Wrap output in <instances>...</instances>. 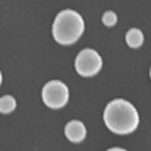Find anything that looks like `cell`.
I'll list each match as a JSON object with an SVG mask.
<instances>
[{
	"instance_id": "cell-3",
	"label": "cell",
	"mask_w": 151,
	"mask_h": 151,
	"mask_svg": "<svg viewBox=\"0 0 151 151\" xmlns=\"http://www.w3.org/2000/svg\"><path fill=\"white\" fill-rule=\"evenodd\" d=\"M42 102L49 109H61L68 102V87L60 80H51L42 87Z\"/></svg>"
},
{
	"instance_id": "cell-8",
	"label": "cell",
	"mask_w": 151,
	"mask_h": 151,
	"mask_svg": "<svg viewBox=\"0 0 151 151\" xmlns=\"http://www.w3.org/2000/svg\"><path fill=\"white\" fill-rule=\"evenodd\" d=\"M102 22L107 26V27H112V26H116V22H117V15L112 12V10H107L105 14H104L102 17Z\"/></svg>"
},
{
	"instance_id": "cell-9",
	"label": "cell",
	"mask_w": 151,
	"mask_h": 151,
	"mask_svg": "<svg viewBox=\"0 0 151 151\" xmlns=\"http://www.w3.org/2000/svg\"><path fill=\"white\" fill-rule=\"evenodd\" d=\"M0 83H2V71H0Z\"/></svg>"
},
{
	"instance_id": "cell-2",
	"label": "cell",
	"mask_w": 151,
	"mask_h": 151,
	"mask_svg": "<svg viewBox=\"0 0 151 151\" xmlns=\"http://www.w3.org/2000/svg\"><path fill=\"white\" fill-rule=\"evenodd\" d=\"M85 29L82 15L75 10H61L53 22V37L60 44H73L80 39Z\"/></svg>"
},
{
	"instance_id": "cell-6",
	"label": "cell",
	"mask_w": 151,
	"mask_h": 151,
	"mask_svg": "<svg viewBox=\"0 0 151 151\" xmlns=\"http://www.w3.org/2000/svg\"><path fill=\"white\" fill-rule=\"evenodd\" d=\"M144 41V36L139 29H129L126 32V42L129 48H139Z\"/></svg>"
},
{
	"instance_id": "cell-10",
	"label": "cell",
	"mask_w": 151,
	"mask_h": 151,
	"mask_svg": "<svg viewBox=\"0 0 151 151\" xmlns=\"http://www.w3.org/2000/svg\"><path fill=\"white\" fill-rule=\"evenodd\" d=\"M150 75H151V70H150Z\"/></svg>"
},
{
	"instance_id": "cell-7",
	"label": "cell",
	"mask_w": 151,
	"mask_h": 151,
	"mask_svg": "<svg viewBox=\"0 0 151 151\" xmlns=\"http://www.w3.org/2000/svg\"><path fill=\"white\" fill-rule=\"evenodd\" d=\"M15 109V99L12 95H4L0 99V112L2 114H10Z\"/></svg>"
},
{
	"instance_id": "cell-5",
	"label": "cell",
	"mask_w": 151,
	"mask_h": 151,
	"mask_svg": "<svg viewBox=\"0 0 151 151\" xmlns=\"http://www.w3.org/2000/svg\"><path fill=\"white\" fill-rule=\"evenodd\" d=\"M65 136L68 137L71 143H82L87 136V129H85L83 122H80V121H70L65 127Z\"/></svg>"
},
{
	"instance_id": "cell-4",
	"label": "cell",
	"mask_w": 151,
	"mask_h": 151,
	"mask_svg": "<svg viewBox=\"0 0 151 151\" xmlns=\"http://www.w3.org/2000/svg\"><path fill=\"white\" fill-rule=\"evenodd\" d=\"M102 68V58L95 49H82L75 60V70L82 76H93Z\"/></svg>"
},
{
	"instance_id": "cell-1",
	"label": "cell",
	"mask_w": 151,
	"mask_h": 151,
	"mask_svg": "<svg viewBox=\"0 0 151 151\" xmlns=\"http://www.w3.org/2000/svg\"><path fill=\"white\" fill-rule=\"evenodd\" d=\"M104 122L116 134H129L139 124V114L134 105L124 99H116L104 110Z\"/></svg>"
}]
</instances>
